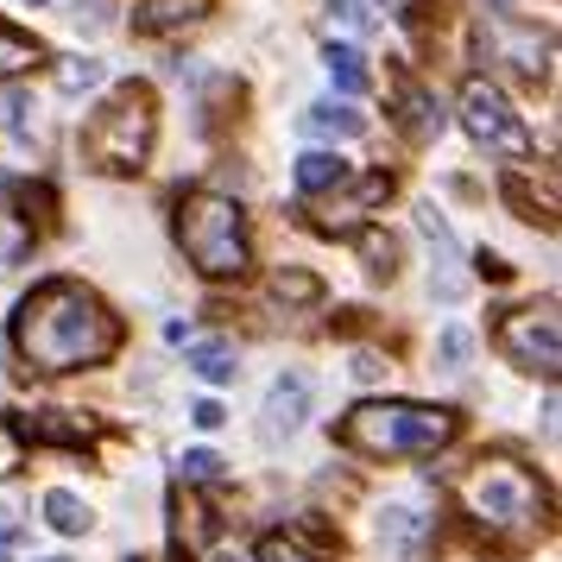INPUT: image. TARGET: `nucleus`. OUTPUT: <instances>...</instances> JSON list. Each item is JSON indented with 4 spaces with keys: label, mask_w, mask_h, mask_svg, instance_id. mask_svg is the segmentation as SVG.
Returning a JSON list of instances; mask_svg holds the SVG:
<instances>
[{
    "label": "nucleus",
    "mask_w": 562,
    "mask_h": 562,
    "mask_svg": "<svg viewBox=\"0 0 562 562\" xmlns=\"http://www.w3.org/2000/svg\"><path fill=\"white\" fill-rule=\"evenodd\" d=\"M341 449L355 456H436L456 442V411L436 405H405V398H373L341 417Z\"/></svg>",
    "instance_id": "2"
},
{
    "label": "nucleus",
    "mask_w": 562,
    "mask_h": 562,
    "mask_svg": "<svg viewBox=\"0 0 562 562\" xmlns=\"http://www.w3.org/2000/svg\"><path fill=\"white\" fill-rule=\"evenodd\" d=\"M348 178H355V165H348L341 153H304V158H297V196H304V203L341 190Z\"/></svg>",
    "instance_id": "12"
},
{
    "label": "nucleus",
    "mask_w": 562,
    "mask_h": 562,
    "mask_svg": "<svg viewBox=\"0 0 562 562\" xmlns=\"http://www.w3.org/2000/svg\"><path fill=\"white\" fill-rule=\"evenodd\" d=\"M215 562H254V557H247L240 543H222V550H215Z\"/></svg>",
    "instance_id": "35"
},
{
    "label": "nucleus",
    "mask_w": 562,
    "mask_h": 562,
    "mask_svg": "<svg viewBox=\"0 0 562 562\" xmlns=\"http://www.w3.org/2000/svg\"><path fill=\"white\" fill-rule=\"evenodd\" d=\"M153 133H158V108L146 82H121L89 121H82V158L108 171V178H133L146 153H153Z\"/></svg>",
    "instance_id": "4"
},
{
    "label": "nucleus",
    "mask_w": 562,
    "mask_h": 562,
    "mask_svg": "<svg viewBox=\"0 0 562 562\" xmlns=\"http://www.w3.org/2000/svg\"><path fill=\"white\" fill-rule=\"evenodd\" d=\"M417 228L430 234V247L442 259H456V234H449V222H436V209H417Z\"/></svg>",
    "instance_id": "27"
},
{
    "label": "nucleus",
    "mask_w": 562,
    "mask_h": 562,
    "mask_svg": "<svg viewBox=\"0 0 562 562\" xmlns=\"http://www.w3.org/2000/svg\"><path fill=\"white\" fill-rule=\"evenodd\" d=\"M32 7H38V0H32Z\"/></svg>",
    "instance_id": "37"
},
{
    "label": "nucleus",
    "mask_w": 562,
    "mask_h": 562,
    "mask_svg": "<svg viewBox=\"0 0 562 562\" xmlns=\"http://www.w3.org/2000/svg\"><path fill=\"white\" fill-rule=\"evenodd\" d=\"M323 7H329V20L341 32H355V38H367V32H373V13H367V0H323Z\"/></svg>",
    "instance_id": "26"
},
{
    "label": "nucleus",
    "mask_w": 562,
    "mask_h": 562,
    "mask_svg": "<svg viewBox=\"0 0 562 562\" xmlns=\"http://www.w3.org/2000/svg\"><path fill=\"white\" fill-rule=\"evenodd\" d=\"M493 52L512 57V70L518 77H543V45H537V32H493Z\"/></svg>",
    "instance_id": "16"
},
{
    "label": "nucleus",
    "mask_w": 562,
    "mask_h": 562,
    "mask_svg": "<svg viewBox=\"0 0 562 562\" xmlns=\"http://www.w3.org/2000/svg\"><path fill=\"white\" fill-rule=\"evenodd\" d=\"M0 121H7L13 139H26V95L20 89H0Z\"/></svg>",
    "instance_id": "28"
},
{
    "label": "nucleus",
    "mask_w": 562,
    "mask_h": 562,
    "mask_svg": "<svg viewBox=\"0 0 562 562\" xmlns=\"http://www.w3.org/2000/svg\"><path fill=\"white\" fill-rule=\"evenodd\" d=\"M178 468H183V481H190V486H215L222 474H228V461L215 456V449H190Z\"/></svg>",
    "instance_id": "25"
},
{
    "label": "nucleus",
    "mask_w": 562,
    "mask_h": 562,
    "mask_svg": "<svg viewBox=\"0 0 562 562\" xmlns=\"http://www.w3.org/2000/svg\"><path fill=\"white\" fill-rule=\"evenodd\" d=\"M13 436L20 442H70V449H82L89 442V424L82 417H64V411H20L13 417Z\"/></svg>",
    "instance_id": "11"
},
{
    "label": "nucleus",
    "mask_w": 562,
    "mask_h": 562,
    "mask_svg": "<svg viewBox=\"0 0 562 562\" xmlns=\"http://www.w3.org/2000/svg\"><path fill=\"white\" fill-rule=\"evenodd\" d=\"M461 127L474 133L486 153H499V158H531V127L518 121V108H512L486 77H468V82H461Z\"/></svg>",
    "instance_id": "6"
},
{
    "label": "nucleus",
    "mask_w": 562,
    "mask_h": 562,
    "mask_svg": "<svg viewBox=\"0 0 562 562\" xmlns=\"http://www.w3.org/2000/svg\"><path fill=\"white\" fill-rule=\"evenodd\" d=\"M323 64H329V77H335V89H341V95H367V57L355 52V45H329V52H323Z\"/></svg>",
    "instance_id": "18"
},
{
    "label": "nucleus",
    "mask_w": 562,
    "mask_h": 562,
    "mask_svg": "<svg viewBox=\"0 0 562 562\" xmlns=\"http://www.w3.org/2000/svg\"><path fill=\"white\" fill-rule=\"evenodd\" d=\"M348 373H355L360 385H380V380H385V360L373 355V348H360V355H355V367H348Z\"/></svg>",
    "instance_id": "31"
},
{
    "label": "nucleus",
    "mask_w": 562,
    "mask_h": 562,
    "mask_svg": "<svg viewBox=\"0 0 562 562\" xmlns=\"http://www.w3.org/2000/svg\"><path fill=\"white\" fill-rule=\"evenodd\" d=\"M13 355L38 373H77L121 355V316L77 279L32 284L13 310Z\"/></svg>",
    "instance_id": "1"
},
{
    "label": "nucleus",
    "mask_w": 562,
    "mask_h": 562,
    "mask_svg": "<svg viewBox=\"0 0 562 562\" xmlns=\"http://www.w3.org/2000/svg\"><path fill=\"white\" fill-rule=\"evenodd\" d=\"M436 355H442V367H461V360L474 355V335H468V329H442Z\"/></svg>",
    "instance_id": "29"
},
{
    "label": "nucleus",
    "mask_w": 562,
    "mask_h": 562,
    "mask_svg": "<svg viewBox=\"0 0 562 562\" xmlns=\"http://www.w3.org/2000/svg\"><path fill=\"white\" fill-rule=\"evenodd\" d=\"M20 543H26V525H20L13 512H0V562L20 557Z\"/></svg>",
    "instance_id": "30"
},
{
    "label": "nucleus",
    "mask_w": 562,
    "mask_h": 562,
    "mask_svg": "<svg viewBox=\"0 0 562 562\" xmlns=\"http://www.w3.org/2000/svg\"><path fill=\"white\" fill-rule=\"evenodd\" d=\"M297 127L310 133V139H360L367 133V114H355V108H335V102H316V108H304L297 114Z\"/></svg>",
    "instance_id": "13"
},
{
    "label": "nucleus",
    "mask_w": 562,
    "mask_h": 562,
    "mask_svg": "<svg viewBox=\"0 0 562 562\" xmlns=\"http://www.w3.org/2000/svg\"><path fill=\"white\" fill-rule=\"evenodd\" d=\"M190 424H196V430H222V424H228V411L215 405V398H196V405H190Z\"/></svg>",
    "instance_id": "32"
},
{
    "label": "nucleus",
    "mask_w": 562,
    "mask_h": 562,
    "mask_svg": "<svg viewBox=\"0 0 562 562\" xmlns=\"http://www.w3.org/2000/svg\"><path fill=\"white\" fill-rule=\"evenodd\" d=\"M215 0H139L133 26L139 32H178V26H196Z\"/></svg>",
    "instance_id": "14"
},
{
    "label": "nucleus",
    "mask_w": 562,
    "mask_h": 562,
    "mask_svg": "<svg viewBox=\"0 0 562 562\" xmlns=\"http://www.w3.org/2000/svg\"><path fill=\"white\" fill-rule=\"evenodd\" d=\"M385 7H392V20H405V26L411 20H424V0H385Z\"/></svg>",
    "instance_id": "34"
},
{
    "label": "nucleus",
    "mask_w": 562,
    "mask_h": 562,
    "mask_svg": "<svg viewBox=\"0 0 562 562\" xmlns=\"http://www.w3.org/2000/svg\"><path fill=\"white\" fill-rule=\"evenodd\" d=\"M461 506H468V518H474L486 537H531L537 525H543L550 499H543V486H537L531 468H518V461H506V456H486V461L468 468Z\"/></svg>",
    "instance_id": "3"
},
{
    "label": "nucleus",
    "mask_w": 562,
    "mask_h": 562,
    "mask_svg": "<svg viewBox=\"0 0 562 562\" xmlns=\"http://www.w3.org/2000/svg\"><path fill=\"white\" fill-rule=\"evenodd\" d=\"M474 266H481V279H493V284H506V279H512V266H506L499 254H481Z\"/></svg>",
    "instance_id": "33"
},
{
    "label": "nucleus",
    "mask_w": 562,
    "mask_h": 562,
    "mask_svg": "<svg viewBox=\"0 0 562 562\" xmlns=\"http://www.w3.org/2000/svg\"><path fill=\"white\" fill-rule=\"evenodd\" d=\"M272 297H279V304H316L323 284L310 279V272H297V266H284V272H272Z\"/></svg>",
    "instance_id": "23"
},
{
    "label": "nucleus",
    "mask_w": 562,
    "mask_h": 562,
    "mask_svg": "<svg viewBox=\"0 0 562 562\" xmlns=\"http://www.w3.org/2000/svg\"><path fill=\"white\" fill-rule=\"evenodd\" d=\"M254 562H329V557H316L304 537H291V531H272L266 543H259V557Z\"/></svg>",
    "instance_id": "24"
},
{
    "label": "nucleus",
    "mask_w": 562,
    "mask_h": 562,
    "mask_svg": "<svg viewBox=\"0 0 562 562\" xmlns=\"http://www.w3.org/2000/svg\"><path fill=\"white\" fill-rule=\"evenodd\" d=\"M45 518H52V531H64V537H82L89 525H95V512L82 506L77 493H64V486L45 493Z\"/></svg>",
    "instance_id": "19"
},
{
    "label": "nucleus",
    "mask_w": 562,
    "mask_h": 562,
    "mask_svg": "<svg viewBox=\"0 0 562 562\" xmlns=\"http://www.w3.org/2000/svg\"><path fill=\"white\" fill-rule=\"evenodd\" d=\"M385 196H392V178L385 171H367V178H348L341 190H329V196H316V228L323 234H355L360 228V215L367 209H380Z\"/></svg>",
    "instance_id": "8"
},
{
    "label": "nucleus",
    "mask_w": 562,
    "mask_h": 562,
    "mask_svg": "<svg viewBox=\"0 0 562 562\" xmlns=\"http://www.w3.org/2000/svg\"><path fill=\"white\" fill-rule=\"evenodd\" d=\"M430 531H436V518H430L424 499H398V506L380 512V550L392 562H411L424 543H430Z\"/></svg>",
    "instance_id": "10"
},
{
    "label": "nucleus",
    "mask_w": 562,
    "mask_h": 562,
    "mask_svg": "<svg viewBox=\"0 0 562 562\" xmlns=\"http://www.w3.org/2000/svg\"><path fill=\"white\" fill-rule=\"evenodd\" d=\"M398 102H405V127L417 133V139H436V133L449 127V114H442V102H436L430 89L405 82V89H398Z\"/></svg>",
    "instance_id": "15"
},
{
    "label": "nucleus",
    "mask_w": 562,
    "mask_h": 562,
    "mask_svg": "<svg viewBox=\"0 0 562 562\" xmlns=\"http://www.w3.org/2000/svg\"><path fill=\"white\" fill-rule=\"evenodd\" d=\"M38 57H45V52H38V38H26V32H13L7 20H0V82L20 77V70H32Z\"/></svg>",
    "instance_id": "20"
},
{
    "label": "nucleus",
    "mask_w": 562,
    "mask_h": 562,
    "mask_svg": "<svg viewBox=\"0 0 562 562\" xmlns=\"http://www.w3.org/2000/svg\"><path fill=\"white\" fill-rule=\"evenodd\" d=\"M360 259H367V272H373V279H392V272H398V240L380 234V228H367V234H360Z\"/></svg>",
    "instance_id": "21"
},
{
    "label": "nucleus",
    "mask_w": 562,
    "mask_h": 562,
    "mask_svg": "<svg viewBox=\"0 0 562 562\" xmlns=\"http://www.w3.org/2000/svg\"><path fill=\"white\" fill-rule=\"evenodd\" d=\"M190 367H196L209 385H228V380H234V341H222V335L190 341Z\"/></svg>",
    "instance_id": "17"
},
{
    "label": "nucleus",
    "mask_w": 562,
    "mask_h": 562,
    "mask_svg": "<svg viewBox=\"0 0 562 562\" xmlns=\"http://www.w3.org/2000/svg\"><path fill=\"white\" fill-rule=\"evenodd\" d=\"M102 64H95V57H64V64H57V89H64V95H82V89H102Z\"/></svg>",
    "instance_id": "22"
},
{
    "label": "nucleus",
    "mask_w": 562,
    "mask_h": 562,
    "mask_svg": "<svg viewBox=\"0 0 562 562\" xmlns=\"http://www.w3.org/2000/svg\"><path fill=\"white\" fill-rule=\"evenodd\" d=\"M178 247L203 279H240L254 266V240H247V215L240 203L215 196V190H190L178 203Z\"/></svg>",
    "instance_id": "5"
},
{
    "label": "nucleus",
    "mask_w": 562,
    "mask_h": 562,
    "mask_svg": "<svg viewBox=\"0 0 562 562\" xmlns=\"http://www.w3.org/2000/svg\"><path fill=\"white\" fill-rule=\"evenodd\" d=\"M499 355L512 367H525V373H543V380H557L562 367V323H557V304L543 310H512L506 323H499Z\"/></svg>",
    "instance_id": "7"
},
{
    "label": "nucleus",
    "mask_w": 562,
    "mask_h": 562,
    "mask_svg": "<svg viewBox=\"0 0 562 562\" xmlns=\"http://www.w3.org/2000/svg\"><path fill=\"white\" fill-rule=\"evenodd\" d=\"M45 562H70V557H45Z\"/></svg>",
    "instance_id": "36"
},
{
    "label": "nucleus",
    "mask_w": 562,
    "mask_h": 562,
    "mask_svg": "<svg viewBox=\"0 0 562 562\" xmlns=\"http://www.w3.org/2000/svg\"><path fill=\"white\" fill-rule=\"evenodd\" d=\"M310 417V380L304 373H279L272 380V392H266V405H259V442H291V436L304 430Z\"/></svg>",
    "instance_id": "9"
}]
</instances>
